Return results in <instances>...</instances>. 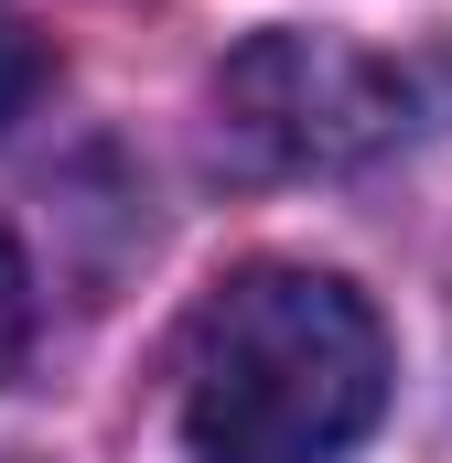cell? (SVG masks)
Listing matches in <instances>:
<instances>
[{
	"label": "cell",
	"instance_id": "cell-1",
	"mask_svg": "<svg viewBox=\"0 0 452 463\" xmlns=\"http://www.w3.org/2000/svg\"><path fill=\"white\" fill-rule=\"evenodd\" d=\"M194 463H344L388 420V335L366 291L313 259H248L194 302L173 355Z\"/></svg>",
	"mask_w": 452,
	"mask_h": 463
},
{
	"label": "cell",
	"instance_id": "cell-2",
	"mask_svg": "<svg viewBox=\"0 0 452 463\" xmlns=\"http://www.w3.org/2000/svg\"><path fill=\"white\" fill-rule=\"evenodd\" d=\"M410 65L344 33H248L216 76V140L248 173H355L410 129Z\"/></svg>",
	"mask_w": 452,
	"mask_h": 463
},
{
	"label": "cell",
	"instance_id": "cell-3",
	"mask_svg": "<svg viewBox=\"0 0 452 463\" xmlns=\"http://www.w3.org/2000/svg\"><path fill=\"white\" fill-rule=\"evenodd\" d=\"M43 76H54V54H43V33L0 11V129H11V118H22L33 98H43Z\"/></svg>",
	"mask_w": 452,
	"mask_h": 463
},
{
	"label": "cell",
	"instance_id": "cell-4",
	"mask_svg": "<svg viewBox=\"0 0 452 463\" xmlns=\"http://www.w3.org/2000/svg\"><path fill=\"white\" fill-rule=\"evenodd\" d=\"M22 345H33V269H22L11 227H0V377L22 366Z\"/></svg>",
	"mask_w": 452,
	"mask_h": 463
}]
</instances>
